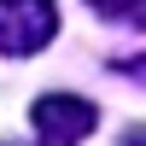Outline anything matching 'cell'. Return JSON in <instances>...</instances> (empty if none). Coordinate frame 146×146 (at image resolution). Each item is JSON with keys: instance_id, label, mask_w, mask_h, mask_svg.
Returning <instances> with one entry per match:
<instances>
[{"instance_id": "6da1fadb", "label": "cell", "mask_w": 146, "mask_h": 146, "mask_svg": "<svg viewBox=\"0 0 146 146\" xmlns=\"http://www.w3.org/2000/svg\"><path fill=\"white\" fill-rule=\"evenodd\" d=\"M58 35V6L53 0H0V53L29 58Z\"/></svg>"}, {"instance_id": "3957f363", "label": "cell", "mask_w": 146, "mask_h": 146, "mask_svg": "<svg viewBox=\"0 0 146 146\" xmlns=\"http://www.w3.org/2000/svg\"><path fill=\"white\" fill-rule=\"evenodd\" d=\"M94 12H100V18H135V12L146 6V0H88Z\"/></svg>"}, {"instance_id": "7a4b0ae2", "label": "cell", "mask_w": 146, "mask_h": 146, "mask_svg": "<svg viewBox=\"0 0 146 146\" xmlns=\"http://www.w3.org/2000/svg\"><path fill=\"white\" fill-rule=\"evenodd\" d=\"M94 129H100V111L82 94H41L35 100V140L41 146H82Z\"/></svg>"}]
</instances>
